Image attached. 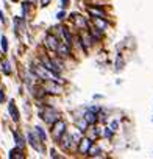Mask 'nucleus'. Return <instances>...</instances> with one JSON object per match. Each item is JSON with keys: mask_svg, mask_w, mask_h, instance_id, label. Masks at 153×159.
I'll use <instances>...</instances> for the list:
<instances>
[{"mask_svg": "<svg viewBox=\"0 0 153 159\" xmlns=\"http://www.w3.org/2000/svg\"><path fill=\"white\" fill-rule=\"evenodd\" d=\"M33 70H34V73L38 75V77H41L42 80H46V81L47 80H53V81L58 80V73L46 69L44 65H36V67H33Z\"/></svg>", "mask_w": 153, "mask_h": 159, "instance_id": "obj_1", "label": "nucleus"}, {"mask_svg": "<svg viewBox=\"0 0 153 159\" xmlns=\"http://www.w3.org/2000/svg\"><path fill=\"white\" fill-rule=\"evenodd\" d=\"M42 119L47 122L49 125H53L55 122L59 119V114L56 111H53V109H50V108H47L46 109V112H42Z\"/></svg>", "mask_w": 153, "mask_h": 159, "instance_id": "obj_2", "label": "nucleus"}, {"mask_svg": "<svg viewBox=\"0 0 153 159\" xmlns=\"http://www.w3.org/2000/svg\"><path fill=\"white\" fill-rule=\"evenodd\" d=\"M64 133H66V125H64V122H61L58 119L55 123H53V136H55V139H59Z\"/></svg>", "mask_w": 153, "mask_h": 159, "instance_id": "obj_3", "label": "nucleus"}, {"mask_svg": "<svg viewBox=\"0 0 153 159\" xmlns=\"http://www.w3.org/2000/svg\"><path fill=\"white\" fill-rule=\"evenodd\" d=\"M44 91L49 92V94H61V86L56 84V81L47 80V83L44 84Z\"/></svg>", "mask_w": 153, "mask_h": 159, "instance_id": "obj_4", "label": "nucleus"}, {"mask_svg": "<svg viewBox=\"0 0 153 159\" xmlns=\"http://www.w3.org/2000/svg\"><path fill=\"white\" fill-rule=\"evenodd\" d=\"M92 147V140L91 139H81L78 142V151L80 153H83V154H86L88 153V150Z\"/></svg>", "mask_w": 153, "mask_h": 159, "instance_id": "obj_5", "label": "nucleus"}, {"mask_svg": "<svg viewBox=\"0 0 153 159\" xmlns=\"http://www.w3.org/2000/svg\"><path fill=\"white\" fill-rule=\"evenodd\" d=\"M42 65H44L46 69H49V70H52V72H55V73H59V70H61L59 65L55 64L53 61H50L49 58H44V59H42Z\"/></svg>", "mask_w": 153, "mask_h": 159, "instance_id": "obj_6", "label": "nucleus"}, {"mask_svg": "<svg viewBox=\"0 0 153 159\" xmlns=\"http://www.w3.org/2000/svg\"><path fill=\"white\" fill-rule=\"evenodd\" d=\"M46 45H47V49L52 50V52H55L56 50V47H58V39L53 34H47L46 37Z\"/></svg>", "mask_w": 153, "mask_h": 159, "instance_id": "obj_7", "label": "nucleus"}, {"mask_svg": "<svg viewBox=\"0 0 153 159\" xmlns=\"http://www.w3.org/2000/svg\"><path fill=\"white\" fill-rule=\"evenodd\" d=\"M27 137H28V142H30V145H31L34 150H38V151H41V153L44 151V148L38 144V139L34 137V134H33V133H28V136H27Z\"/></svg>", "mask_w": 153, "mask_h": 159, "instance_id": "obj_8", "label": "nucleus"}, {"mask_svg": "<svg viewBox=\"0 0 153 159\" xmlns=\"http://www.w3.org/2000/svg\"><path fill=\"white\" fill-rule=\"evenodd\" d=\"M56 50L61 56H67V55H70V45L69 44H58Z\"/></svg>", "mask_w": 153, "mask_h": 159, "instance_id": "obj_9", "label": "nucleus"}, {"mask_svg": "<svg viewBox=\"0 0 153 159\" xmlns=\"http://www.w3.org/2000/svg\"><path fill=\"white\" fill-rule=\"evenodd\" d=\"M92 22L95 24V27H97L100 31L105 30V28L108 27V22L105 21V17H102V19H100V17H94V19H92Z\"/></svg>", "mask_w": 153, "mask_h": 159, "instance_id": "obj_10", "label": "nucleus"}, {"mask_svg": "<svg viewBox=\"0 0 153 159\" xmlns=\"http://www.w3.org/2000/svg\"><path fill=\"white\" fill-rule=\"evenodd\" d=\"M59 140H61V147L64 148V150H69V148H70V144H72V137H70L69 134H64V136H61V137H59Z\"/></svg>", "mask_w": 153, "mask_h": 159, "instance_id": "obj_11", "label": "nucleus"}, {"mask_svg": "<svg viewBox=\"0 0 153 159\" xmlns=\"http://www.w3.org/2000/svg\"><path fill=\"white\" fill-rule=\"evenodd\" d=\"M86 122H88V125H94L95 122H97V117H95V114L92 111H86L84 112V117H83Z\"/></svg>", "mask_w": 153, "mask_h": 159, "instance_id": "obj_12", "label": "nucleus"}, {"mask_svg": "<svg viewBox=\"0 0 153 159\" xmlns=\"http://www.w3.org/2000/svg\"><path fill=\"white\" fill-rule=\"evenodd\" d=\"M8 109H10V114H11V117H13L14 122L19 120V112H17V108H16V105H14V101H10V106H8Z\"/></svg>", "mask_w": 153, "mask_h": 159, "instance_id": "obj_13", "label": "nucleus"}, {"mask_svg": "<svg viewBox=\"0 0 153 159\" xmlns=\"http://www.w3.org/2000/svg\"><path fill=\"white\" fill-rule=\"evenodd\" d=\"M89 14H92L94 17H105V13L102 11V9H95V8H88Z\"/></svg>", "mask_w": 153, "mask_h": 159, "instance_id": "obj_14", "label": "nucleus"}, {"mask_svg": "<svg viewBox=\"0 0 153 159\" xmlns=\"http://www.w3.org/2000/svg\"><path fill=\"white\" fill-rule=\"evenodd\" d=\"M89 41H91V39H88V33H83L81 34V44H83L84 52H88V49H89Z\"/></svg>", "mask_w": 153, "mask_h": 159, "instance_id": "obj_15", "label": "nucleus"}, {"mask_svg": "<svg viewBox=\"0 0 153 159\" xmlns=\"http://www.w3.org/2000/svg\"><path fill=\"white\" fill-rule=\"evenodd\" d=\"M34 133H36V134H38V137H39V139L42 140V142H44V140H46V139H47L46 133H44V129H42V128H39V126H36V128H34Z\"/></svg>", "mask_w": 153, "mask_h": 159, "instance_id": "obj_16", "label": "nucleus"}, {"mask_svg": "<svg viewBox=\"0 0 153 159\" xmlns=\"http://www.w3.org/2000/svg\"><path fill=\"white\" fill-rule=\"evenodd\" d=\"M72 17H74V21H75V24H78L81 28H84L86 27V22L81 19V16H78V14H72Z\"/></svg>", "mask_w": 153, "mask_h": 159, "instance_id": "obj_17", "label": "nucleus"}, {"mask_svg": "<svg viewBox=\"0 0 153 159\" xmlns=\"http://www.w3.org/2000/svg\"><path fill=\"white\" fill-rule=\"evenodd\" d=\"M14 140H16L17 148H22V147H24V139H22V136H21L19 133H14Z\"/></svg>", "mask_w": 153, "mask_h": 159, "instance_id": "obj_18", "label": "nucleus"}, {"mask_svg": "<svg viewBox=\"0 0 153 159\" xmlns=\"http://www.w3.org/2000/svg\"><path fill=\"white\" fill-rule=\"evenodd\" d=\"M77 126H78L80 131H86V128H88V122H86L84 119H80V120L77 122Z\"/></svg>", "mask_w": 153, "mask_h": 159, "instance_id": "obj_19", "label": "nucleus"}, {"mask_svg": "<svg viewBox=\"0 0 153 159\" xmlns=\"http://www.w3.org/2000/svg\"><path fill=\"white\" fill-rule=\"evenodd\" d=\"M10 157H24L22 154V148H17V150H11Z\"/></svg>", "mask_w": 153, "mask_h": 159, "instance_id": "obj_20", "label": "nucleus"}, {"mask_svg": "<svg viewBox=\"0 0 153 159\" xmlns=\"http://www.w3.org/2000/svg\"><path fill=\"white\" fill-rule=\"evenodd\" d=\"M61 33H62V36L66 37V44H72V37H70V34H69V31L66 30V28H61Z\"/></svg>", "mask_w": 153, "mask_h": 159, "instance_id": "obj_21", "label": "nucleus"}, {"mask_svg": "<svg viewBox=\"0 0 153 159\" xmlns=\"http://www.w3.org/2000/svg\"><path fill=\"white\" fill-rule=\"evenodd\" d=\"M2 65H3V72H5L6 75H10V73H11V67H10V62H8V61H3V62H2Z\"/></svg>", "mask_w": 153, "mask_h": 159, "instance_id": "obj_22", "label": "nucleus"}, {"mask_svg": "<svg viewBox=\"0 0 153 159\" xmlns=\"http://www.w3.org/2000/svg\"><path fill=\"white\" fill-rule=\"evenodd\" d=\"M70 137H72V142H74V144H78L80 140L83 139V136L80 134V133H78V134H74V136H70Z\"/></svg>", "mask_w": 153, "mask_h": 159, "instance_id": "obj_23", "label": "nucleus"}, {"mask_svg": "<svg viewBox=\"0 0 153 159\" xmlns=\"http://www.w3.org/2000/svg\"><path fill=\"white\" fill-rule=\"evenodd\" d=\"M2 49H3V52L8 50V44H6V37L5 36H2Z\"/></svg>", "mask_w": 153, "mask_h": 159, "instance_id": "obj_24", "label": "nucleus"}, {"mask_svg": "<svg viewBox=\"0 0 153 159\" xmlns=\"http://www.w3.org/2000/svg\"><path fill=\"white\" fill-rule=\"evenodd\" d=\"M116 128H117V122H113L111 123V131H114Z\"/></svg>", "mask_w": 153, "mask_h": 159, "instance_id": "obj_25", "label": "nucleus"}, {"mask_svg": "<svg viewBox=\"0 0 153 159\" xmlns=\"http://www.w3.org/2000/svg\"><path fill=\"white\" fill-rule=\"evenodd\" d=\"M3 100H5V94H3L2 91H0V103H2Z\"/></svg>", "mask_w": 153, "mask_h": 159, "instance_id": "obj_26", "label": "nucleus"}]
</instances>
